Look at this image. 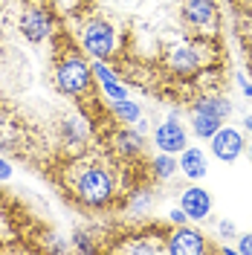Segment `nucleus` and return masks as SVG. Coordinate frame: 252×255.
<instances>
[{
  "label": "nucleus",
  "instance_id": "11",
  "mask_svg": "<svg viewBox=\"0 0 252 255\" xmlns=\"http://www.w3.org/2000/svg\"><path fill=\"white\" fill-rule=\"evenodd\" d=\"M194 111H203V113H212V116L226 119V116L232 113V105H229V99H223V96H200V99L194 102Z\"/></svg>",
  "mask_w": 252,
  "mask_h": 255
},
{
  "label": "nucleus",
  "instance_id": "10",
  "mask_svg": "<svg viewBox=\"0 0 252 255\" xmlns=\"http://www.w3.org/2000/svg\"><path fill=\"white\" fill-rule=\"evenodd\" d=\"M180 168H183V174L191 177V180L206 177V157H203V151H197V148L183 151V162H180Z\"/></svg>",
  "mask_w": 252,
  "mask_h": 255
},
{
  "label": "nucleus",
  "instance_id": "12",
  "mask_svg": "<svg viewBox=\"0 0 252 255\" xmlns=\"http://www.w3.org/2000/svg\"><path fill=\"white\" fill-rule=\"evenodd\" d=\"M221 116H212V113H203V111H194V133L197 136H212L218 128H221Z\"/></svg>",
  "mask_w": 252,
  "mask_h": 255
},
{
  "label": "nucleus",
  "instance_id": "8",
  "mask_svg": "<svg viewBox=\"0 0 252 255\" xmlns=\"http://www.w3.org/2000/svg\"><path fill=\"white\" fill-rule=\"evenodd\" d=\"M154 139H157V145L165 151V154L183 151V148H186V128L180 125L177 119H168V122H162V125L157 128Z\"/></svg>",
  "mask_w": 252,
  "mask_h": 255
},
{
  "label": "nucleus",
  "instance_id": "14",
  "mask_svg": "<svg viewBox=\"0 0 252 255\" xmlns=\"http://www.w3.org/2000/svg\"><path fill=\"white\" fill-rule=\"evenodd\" d=\"M113 113H116L122 122H136V119H139V108L130 105V102H125V99H119V102L113 105Z\"/></svg>",
  "mask_w": 252,
  "mask_h": 255
},
{
  "label": "nucleus",
  "instance_id": "17",
  "mask_svg": "<svg viewBox=\"0 0 252 255\" xmlns=\"http://www.w3.org/2000/svg\"><path fill=\"white\" fill-rule=\"evenodd\" d=\"M232 232H235V226H232L229 221H223V223H221V235H226V238H229Z\"/></svg>",
  "mask_w": 252,
  "mask_h": 255
},
{
  "label": "nucleus",
  "instance_id": "1",
  "mask_svg": "<svg viewBox=\"0 0 252 255\" xmlns=\"http://www.w3.org/2000/svg\"><path fill=\"white\" fill-rule=\"evenodd\" d=\"M73 191H76V197H79L81 203H87V206H102V203H108L113 194V180L108 174V168H102V165H84L76 180H73Z\"/></svg>",
  "mask_w": 252,
  "mask_h": 255
},
{
  "label": "nucleus",
  "instance_id": "7",
  "mask_svg": "<svg viewBox=\"0 0 252 255\" xmlns=\"http://www.w3.org/2000/svg\"><path fill=\"white\" fill-rule=\"evenodd\" d=\"M20 32H23V38L32 41V44L44 41L49 35V15L44 9H26L20 15Z\"/></svg>",
  "mask_w": 252,
  "mask_h": 255
},
{
  "label": "nucleus",
  "instance_id": "4",
  "mask_svg": "<svg viewBox=\"0 0 252 255\" xmlns=\"http://www.w3.org/2000/svg\"><path fill=\"white\" fill-rule=\"evenodd\" d=\"M212 151H215V157L218 159L232 162V159L241 157V151H244V139H241V133H238L235 128H218V130L212 133Z\"/></svg>",
  "mask_w": 252,
  "mask_h": 255
},
{
  "label": "nucleus",
  "instance_id": "5",
  "mask_svg": "<svg viewBox=\"0 0 252 255\" xmlns=\"http://www.w3.org/2000/svg\"><path fill=\"white\" fill-rule=\"evenodd\" d=\"M168 253H174V255H203L206 241L197 229L180 226V229H174L171 235H168Z\"/></svg>",
  "mask_w": 252,
  "mask_h": 255
},
{
  "label": "nucleus",
  "instance_id": "3",
  "mask_svg": "<svg viewBox=\"0 0 252 255\" xmlns=\"http://www.w3.org/2000/svg\"><path fill=\"white\" fill-rule=\"evenodd\" d=\"M81 41H84V49L90 55H96L99 61L111 58L113 52H116V29H113L108 20H90L84 26Z\"/></svg>",
  "mask_w": 252,
  "mask_h": 255
},
{
  "label": "nucleus",
  "instance_id": "13",
  "mask_svg": "<svg viewBox=\"0 0 252 255\" xmlns=\"http://www.w3.org/2000/svg\"><path fill=\"white\" fill-rule=\"evenodd\" d=\"M116 145H119V151H125V154H139L142 136L139 133H119V136H116Z\"/></svg>",
  "mask_w": 252,
  "mask_h": 255
},
{
  "label": "nucleus",
  "instance_id": "2",
  "mask_svg": "<svg viewBox=\"0 0 252 255\" xmlns=\"http://www.w3.org/2000/svg\"><path fill=\"white\" fill-rule=\"evenodd\" d=\"M55 79L61 93L67 96H87L93 93V79H90V67L81 61L79 55H67L55 67Z\"/></svg>",
  "mask_w": 252,
  "mask_h": 255
},
{
  "label": "nucleus",
  "instance_id": "15",
  "mask_svg": "<svg viewBox=\"0 0 252 255\" xmlns=\"http://www.w3.org/2000/svg\"><path fill=\"white\" fill-rule=\"evenodd\" d=\"M154 168H157V174H159V177H171V174H174V168H177V162H174V159L165 154V157H157Z\"/></svg>",
  "mask_w": 252,
  "mask_h": 255
},
{
  "label": "nucleus",
  "instance_id": "20",
  "mask_svg": "<svg viewBox=\"0 0 252 255\" xmlns=\"http://www.w3.org/2000/svg\"><path fill=\"white\" fill-rule=\"evenodd\" d=\"M238 79H241V76H238ZM241 84H244V93L252 96V84H250V81H244V79H241Z\"/></svg>",
  "mask_w": 252,
  "mask_h": 255
},
{
  "label": "nucleus",
  "instance_id": "21",
  "mask_svg": "<svg viewBox=\"0 0 252 255\" xmlns=\"http://www.w3.org/2000/svg\"><path fill=\"white\" fill-rule=\"evenodd\" d=\"M247 128H250V130H252V116H250V119H247Z\"/></svg>",
  "mask_w": 252,
  "mask_h": 255
},
{
  "label": "nucleus",
  "instance_id": "9",
  "mask_svg": "<svg viewBox=\"0 0 252 255\" xmlns=\"http://www.w3.org/2000/svg\"><path fill=\"white\" fill-rule=\"evenodd\" d=\"M183 212L189 215V218H206L209 212H212V197L206 194L203 189H197V186H189V189L183 191Z\"/></svg>",
  "mask_w": 252,
  "mask_h": 255
},
{
  "label": "nucleus",
  "instance_id": "6",
  "mask_svg": "<svg viewBox=\"0 0 252 255\" xmlns=\"http://www.w3.org/2000/svg\"><path fill=\"white\" fill-rule=\"evenodd\" d=\"M235 3V32L244 47V58L252 70V0H232Z\"/></svg>",
  "mask_w": 252,
  "mask_h": 255
},
{
  "label": "nucleus",
  "instance_id": "16",
  "mask_svg": "<svg viewBox=\"0 0 252 255\" xmlns=\"http://www.w3.org/2000/svg\"><path fill=\"white\" fill-rule=\"evenodd\" d=\"M238 253L252 255V235H244V238H241V247H238Z\"/></svg>",
  "mask_w": 252,
  "mask_h": 255
},
{
  "label": "nucleus",
  "instance_id": "18",
  "mask_svg": "<svg viewBox=\"0 0 252 255\" xmlns=\"http://www.w3.org/2000/svg\"><path fill=\"white\" fill-rule=\"evenodd\" d=\"M6 177H9V165L0 159V180H6Z\"/></svg>",
  "mask_w": 252,
  "mask_h": 255
},
{
  "label": "nucleus",
  "instance_id": "22",
  "mask_svg": "<svg viewBox=\"0 0 252 255\" xmlns=\"http://www.w3.org/2000/svg\"><path fill=\"white\" fill-rule=\"evenodd\" d=\"M250 157H252V142H250Z\"/></svg>",
  "mask_w": 252,
  "mask_h": 255
},
{
  "label": "nucleus",
  "instance_id": "19",
  "mask_svg": "<svg viewBox=\"0 0 252 255\" xmlns=\"http://www.w3.org/2000/svg\"><path fill=\"white\" fill-rule=\"evenodd\" d=\"M186 218H189L186 212H174V215H171V221H177V223H180V221H186Z\"/></svg>",
  "mask_w": 252,
  "mask_h": 255
}]
</instances>
